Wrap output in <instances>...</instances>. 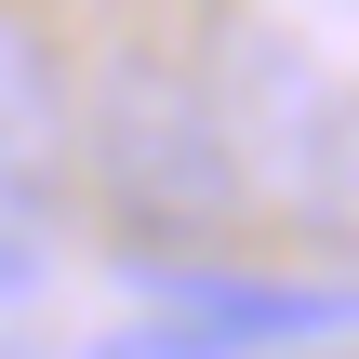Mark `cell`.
Returning a JSON list of instances; mask_svg holds the SVG:
<instances>
[{
	"label": "cell",
	"mask_w": 359,
	"mask_h": 359,
	"mask_svg": "<svg viewBox=\"0 0 359 359\" xmlns=\"http://www.w3.org/2000/svg\"><path fill=\"white\" fill-rule=\"evenodd\" d=\"M80 147V93H67V53L40 27L0 13V200H40Z\"/></svg>",
	"instance_id": "obj_3"
},
{
	"label": "cell",
	"mask_w": 359,
	"mask_h": 359,
	"mask_svg": "<svg viewBox=\"0 0 359 359\" xmlns=\"http://www.w3.org/2000/svg\"><path fill=\"white\" fill-rule=\"evenodd\" d=\"M306 226H333L359 253V93L333 107V147H320V173H306Z\"/></svg>",
	"instance_id": "obj_4"
},
{
	"label": "cell",
	"mask_w": 359,
	"mask_h": 359,
	"mask_svg": "<svg viewBox=\"0 0 359 359\" xmlns=\"http://www.w3.org/2000/svg\"><path fill=\"white\" fill-rule=\"evenodd\" d=\"M13 293H40V240H27V226H0V306H13Z\"/></svg>",
	"instance_id": "obj_5"
},
{
	"label": "cell",
	"mask_w": 359,
	"mask_h": 359,
	"mask_svg": "<svg viewBox=\"0 0 359 359\" xmlns=\"http://www.w3.org/2000/svg\"><path fill=\"white\" fill-rule=\"evenodd\" d=\"M80 147H93V187L147 240H213L240 200V120L187 53H120L80 93Z\"/></svg>",
	"instance_id": "obj_1"
},
{
	"label": "cell",
	"mask_w": 359,
	"mask_h": 359,
	"mask_svg": "<svg viewBox=\"0 0 359 359\" xmlns=\"http://www.w3.org/2000/svg\"><path fill=\"white\" fill-rule=\"evenodd\" d=\"M306 359H359V346H306Z\"/></svg>",
	"instance_id": "obj_6"
},
{
	"label": "cell",
	"mask_w": 359,
	"mask_h": 359,
	"mask_svg": "<svg viewBox=\"0 0 359 359\" xmlns=\"http://www.w3.org/2000/svg\"><path fill=\"white\" fill-rule=\"evenodd\" d=\"M147 280L173 293V320L120 333V359H253L320 320H359V293H320V280H173V266H147Z\"/></svg>",
	"instance_id": "obj_2"
}]
</instances>
